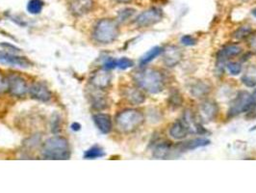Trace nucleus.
I'll list each match as a JSON object with an SVG mask.
<instances>
[{"mask_svg": "<svg viewBox=\"0 0 256 193\" xmlns=\"http://www.w3.org/2000/svg\"><path fill=\"white\" fill-rule=\"evenodd\" d=\"M124 96L128 100V103L133 105H139L141 103H144L146 97L144 93L138 88L134 87H128L124 91Z\"/></svg>", "mask_w": 256, "mask_h": 193, "instance_id": "17", "label": "nucleus"}, {"mask_svg": "<svg viewBox=\"0 0 256 193\" xmlns=\"http://www.w3.org/2000/svg\"><path fill=\"white\" fill-rule=\"evenodd\" d=\"M189 133V130L181 119L174 122L170 128V135L176 140H182L186 138Z\"/></svg>", "mask_w": 256, "mask_h": 193, "instance_id": "16", "label": "nucleus"}, {"mask_svg": "<svg viewBox=\"0 0 256 193\" xmlns=\"http://www.w3.org/2000/svg\"><path fill=\"white\" fill-rule=\"evenodd\" d=\"M242 52V48L237 45H230L222 49L218 53V61H226L231 57L237 56Z\"/></svg>", "mask_w": 256, "mask_h": 193, "instance_id": "18", "label": "nucleus"}, {"mask_svg": "<svg viewBox=\"0 0 256 193\" xmlns=\"http://www.w3.org/2000/svg\"><path fill=\"white\" fill-rule=\"evenodd\" d=\"M210 86L206 84L204 81H198L196 83H194L191 86V93L192 96L196 98H202L205 95H207L210 92Z\"/></svg>", "mask_w": 256, "mask_h": 193, "instance_id": "21", "label": "nucleus"}, {"mask_svg": "<svg viewBox=\"0 0 256 193\" xmlns=\"http://www.w3.org/2000/svg\"><path fill=\"white\" fill-rule=\"evenodd\" d=\"M116 1H120V2H128L129 0H116Z\"/></svg>", "mask_w": 256, "mask_h": 193, "instance_id": "38", "label": "nucleus"}, {"mask_svg": "<svg viewBox=\"0 0 256 193\" xmlns=\"http://www.w3.org/2000/svg\"><path fill=\"white\" fill-rule=\"evenodd\" d=\"M250 46L252 50L256 52V35H254V36L252 37V39H250Z\"/></svg>", "mask_w": 256, "mask_h": 193, "instance_id": "35", "label": "nucleus"}, {"mask_svg": "<svg viewBox=\"0 0 256 193\" xmlns=\"http://www.w3.org/2000/svg\"><path fill=\"white\" fill-rule=\"evenodd\" d=\"M94 122L96 126V128L100 129V132L104 134H107L112 129V119L108 114L104 113H98L92 117Z\"/></svg>", "mask_w": 256, "mask_h": 193, "instance_id": "15", "label": "nucleus"}, {"mask_svg": "<svg viewBox=\"0 0 256 193\" xmlns=\"http://www.w3.org/2000/svg\"><path fill=\"white\" fill-rule=\"evenodd\" d=\"M0 64L9 65L20 68H29L32 65L26 57L6 52H0Z\"/></svg>", "mask_w": 256, "mask_h": 193, "instance_id": "8", "label": "nucleus"}, {"mask_svg": "<svg viewBox=\"0 0 256 193\" xmlns=\"http://www.w3.org/2000/svg\"><path fill=\"white\" fill-rule=\"evenodd\" d=\"M30 96L40 102H48L52 99V92L42 83H34L29 87Z\"/></svg>", "mask_w": 256, "mask_h": 193, "instance_id": "13", "label": "nucleus"}, {"mask_svg": "<svg viewBox=\"0 0 256 193\" xmlns=\"http://www.w3.org/2000/svg\"><path fill=\"white\" fill-rule=\"evenodd\" d=\"M135 13V10L134 9H131V8H126L124 10H122L120 14H118V19L120 22H126L129 20L133 15Z\"/></svg>", "mask_w": 256, "mask_h": 193, "instance_id": "31", "label": "nucleus"}, {"mask_svg": "<svg viewBox=\"0 0 256 193\" xmlns=\"http://www.w3.org/2000/svg\"><path fill=\"white\" fill-rule=\"evenodd\" d=\"M252 15H254V16L256 18V9H254V10L252 11Z\"/></svg>", "mask_w": 256, "mask_h": 193, "instance_id": "37", "label": "nucleus"}, {"mask_svg": "<svg viewBox=\"0 0 256 193\" xmlns=\"http://www.w3.org/2000/svg\"><path fill=\"white\" fill-rule=\"evenodd\" d=\"M144 117L141 111L126 109L122 111L116 118V126L120 132L130 133L138 129L144 123Z\"/></svg>", "mask_w": 256, "mask_h": 193, "instance_id": "3", "label": "nucleus"}, {"mask_svg": "<svg viewBox=\"0 0 256 193\" xmlns=\"http://www.w3.org/2000/svg\"><path fill=\"white\" fill-rule=\"evenodd\" d=\"M200 117L204 122L213 121L218 115V107L213 101H204L200 105Z\"/></svg>", "mask_w": 256, "mask_h": 193, "instance_id": "12", "label": "nucleus"}, {"mask_svg": "<svg viewBox=\"0 0 256 193\" xmlns=\"http://www.w3.org/2000/svg\"><path fill=\"white\" fill-rule=\"evenodd\" d=\"M163 12L160 8L154 7L146 11H144L136 18V25L139 27H150L158 24L163 19Z\"/></svg>", "mask_w": 256, "mask_h": 193, "instance_id": "6", "label": "nucleus"}, {"mask_svg": "<svg viewBox=\"0 0 256 193\" xmlns=\"http://www.w3.org/2000/svg\"><path fill=\"white\" fill-rule=\"evenodd\" d=\"M210 144V140L206 138H194L189 141L184 142L180 145V150L181 151H191L194 150L200 147H205Z\"/></svg>", "mask_w": 256, "mask_h": 193, "instance_id": "19", "label": "nucleus"}, {"mask_svg": "<svg viewBox=\"0 0 256 193\" xmlns=\"http://www.w3.org/2000/svg\"><path fill=\"white\" fill-rule=\"evenodd\" d=\"M172 151V146L168 143L158 144L154 151V156L158 159H164L168 156Z\"/></svg>", "mask_w": 256, "mask_h": 193, "instance_id": "22", "label": "nucleus"}, {"mask_svg": "<svg viewBox=\"0 0 256 193\" xmlns=\"http://www.w3.org/2000/svg\"><path fill=\"white\" fill-rule=\"evenodd\" d=\"M242 82L246 87H256V66L248 67L242 77Z\"/></svg>", "mask_w": 256, "mask_h": 193, "instance_id": "20", "label": "nucleus"}, {"mask_svg": "<svg viewBox=\"0 0 256 193\" xmlns=\"http://www.w3.org/2000/svg\"><path fill=\"white\" fill-rule=\"evenodd\" d=\"M181 120L183 121V123L185 124V126L187 127L190 133L204 134V132H206L204 128L198 122V120L196 119V117L194 114L192 110H190V109L185 110Z\"/></svg>", "mask_w": 256, "mask_h": 193, "instance_id": "9", "label": "nucleus"}, {"mask_svg": "<svg viewBox=\"0 0 256 193\" xmlns=\"http://www.w3.org/2000/svg\"><path fill=\"white\" fill-rule=\"evenodd\" d=\"M105 155V153L100 147L98 146H94L90 148L89 150H87L84 154V158L86 159H96V158H100Z\"/></svg>", "mask_w": 256, "mask_h": 193, "instance_id": "26", "label": "nucleus"}, {"mask_svg": "<svg viewBox=\"0 0 256 193\" xmlns=\"http://www.w3.org/2000/svg\"><path fill=\"white\" fill-rule=\"evenodd\" d=\"M8 90V79L2 73H0V94Z\"/></svg>", "mask_w": 256, "mask_h": 193, "instance_id": "33", "label": "nucleus"}, {"mask_svg": "<svg viewBox=\"0 0 256 193\" xmlns=\"http://www.w3.org/2000/svg\"><path fill=\"white\" fill-rule=\"evenodd\" d=\"M81 128V126L78 124V123H74L72 125V129H74V131H76V130H79Z\"/></svg>", "mask_w": 256, "mask_h": 193, "instance_id": "36", "label": "nucleus"}, {"mask_svg": "<svg viewBox=\"0 0 256 193\" xmlns=\"http://www.w3.org/2000/svg\"><path fill=\"white\" fill-rule=\"evenodd\" d=\"M248 112V118H256V90L252 94V101Z\"/></svg>", "mask_w": 256, "mask_h": 193, "instance_id": "30", "label": "nucleus"}, {"mask_svg": "<svg viewBox=\"0 0 256 193\" xmlns=\"http://www.w3.org/2000/svg\"><path fill=\"white\" fill-rule=\"evenodd\" d=\"M8 79V90L16 97H24L29 90L24 78L18 75H10Z\"/></svg>", "mask_w": 256, "mask_h": 193, "instance_id": "7", "label": "nucleus"}, {"mask_svg": "<svg viewBox=\"0 0 256 193\" xmlns=\"http://www.w3.org/2000/svg\"><path fill=\"white\" fill-rule=\"evenodd\" d=\"M111 83V75L107 72V70L98 71L92 77V84L98 89H106Z\"/></svg>", "mask_w": 256, "mask_h": 193, "instance_id": "14", "label": "nucleus"}, {"mask_svg": "<svg viewBox=\"0 0 256 193\" xmlns=\"http://www.w3.org/2000/svg\"><path fill=\"white\" fill-rule=\"evenodd\" d=\"M163 61L168 67H174L180 64L183 53L180 48L176 46H168L163 50Z\"/></svg>", "mask_w": 256, "mask_h": 193, "instance_id": "10", "label": "nucleus"}, {"mask_svg": "<svg viewBox=\"0 0 256 193\" xmlns=\"http://www.w3.org/2000/svg\"><path fill=\"white\" fill-rule=\"evenodd\" d=\"M196 39L194 38L191 35H184L181 38V44L186 46V47H192L196 44Z\"/></svg>", "mask_w": 256, "mask_h": 193, "instance_id": "32", "label": "nucleus"}, {"mask_svg": "<svg viewBox=\"0 0 256 193\" xmlns=\"http://www.w3.org/2000/svg\"><path fill=\"white\" fill-rule=\"evenodd\" d=\"M104 68L106 70H112L116 68V60L113 59V58H109L108 60L105 61L104 63Z\"/></svg>", "mask_w": 256, "mask_h": 193, "instance_id": "34", "label": "nucleus"}, {"mask_svg": "<svg viewBox=\"0 0 256 193\" xmlns=\"http://www.w3.org/2000/svg\"><path fill=\"white\" fill-rule=\"evenodd\" d=\"M44 3L42 0H29L27 4V11L32 15H38L44 9Z\"/></svg>", "mask_w": 256, "mask_h": 193, "instance_id": "24", "label": "nucleus"}, {"mask_svg": "<svg viewBox=\"0 0 256 193\" xmlns=\"http://www.w3.org/2000/svg\"><path fill=\"white\" fill-rule=\"evenodd\" d=\"M182 103H183V98L180 92L176 90L172 91L168 98V105L172 109H176L180 107L182 105Z\"/></svg>", "mask_w": 256, "mask_h": 193, "instance_id": "25", "label": "nucleus"}, {"mask_svg": "<svg viewBox=\"0 0 256 193\" xmlns=\"http://www.w3.org/2000/svg\"><path fill=\"white\" fill-rule=\"evenodd\" d=\"M163 52V49L160 48V47H155L154 49H152L150 51L146 52L140 60V64L142 66H144V65L148 64L150 63L152 61H154V59L156 57H158L161 53Z\"/></svg>", "mask_w": 256, "mask_h": 193, "instance_id": "23", "label": "nucleus"}, {"mask_svg": "<svg viewBox=\"0 0 256 193\" xmlns=\"http://www.w3.org/2000/svg\"><path fill=\"white\" fill-rule=\"evenodd\" d=\"M252 32V29L250 26H242L240 27L234 34V38L237 40H244L248 37Z\"/></svg>", "mask_w": 256, "mask_h": 193, "instance_id": "27", "label": "nucleus"}, {"mask_svg": "<svg viewBox=\"0 0 256 193\" xmlns=\"http://www.w3.org/2000/svg\"><path fill=\"white\" fill-rule=\"evenodd\" d=\"M42 154L46 159H68L70 144L64 137L53 136L44 143Z\"/></svg>", "mask_w": 256, "mask_h": 193, "instance_id": "2", "label": "nucleus"}, {"mask_svg": "<svg viewBox=\"0 0 256 193\" xmlns=\"http://www.w3.org/2000/svg\"><path fill=\"white\" fill-rule=\"evenodd\" d=\"M226 69L233 76H238L242 72V65L238 62H230L226 65Z\"/></svg>", "mask_w": 256, "mask_h": 193, "instance_id": "29", "label": "nucleus"}, {"mask_svg": "<svg viewBox=\"0 0 256 193\" xmlns=\"http://www.w3.org/2000/svg\"><path fill=\"white\" fill-rule=\"evenodd\" d=\"M94 5V0H70L68 2L70 12L77 17L90 13Z\"/></svg>", "mask_w": 256, "mask_h": 193, "instance_id": "11", "label": "nucleus"}, {"mask_svg": "<svg viewBox=\"0 0 256 193\" xmlns=\"http://www.w3.org/2000/svg\"><path fill=\"white\" fill-rule=\"evenodd\" d=\"M133 66H134V62L128 57H122V58L116 60V68H118L120 70H128Z\"/></svg>", "mask_w": 256, "mask_h": 193, "instance_id": "28", "label": "nucleus"}, {"mask_svg": "<svg viewBox=\"0 0 256 193\" xmlns=\"http://www.w3.org/2000/svg\"><path fill=\"white\" fill-rule=\"evenodd\" d=\"M250 101H252V94H250L246 91L239 92L236 98L231 103L228 109V116L235 117L243 112H246L250 108Z\"/></svg>", "mask_w": 256, "mask_h": 193, "instance_id": "5", "label": "nucleus"}, {"mask_svg": "<svg viewBox=\"0 0 256 193\" xmlns=\"http://www.w3.org/2000/svg\"><path fill=\"white\" fill-rule=\"evenodd\" d=\"M120 35L118 23L111 19H103L98 23L94 30V38L100 44H111Z\"/></svg>", "mask_w": 256, "mask_h": 193, "instance_id": "4", "label": "nucleus"}, {"mask_svg": "<svg viewBox=\"0 0 256 193\" xmlns=\"http://www.w3.org/2000/svg\"><path fill=\"white\" fill-rule=\"evenodd\" d=\"M133 79L140 89L150 94H159L165 87L163 74L155 69H142L133 75Z\"/></svg>", "mask_w": 256, "mask_h": 193, "instance_id": "1", "label": "nucleus"}]
</instances>
